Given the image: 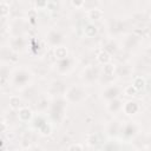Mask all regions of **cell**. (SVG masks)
Returning <instances> with one entry per match:
<instances>
[{
  "label": "cell",
  "mask_w": 151,
  "mask_h": 151,
  "mask_svg": "<svg viewBox=\"0 0 151 151\" xmlns=\"http://www.w3.org/2000/svg\"><path fill=\"white\" fill-rule=\"evenodd\" d=\"M47 0H35V8L37 9H45L47 7Z\"/></svg>",
  "instance_id": "30"
},
{
  "label": "cell",
  "mask_w": 151,
  "mask_h": 151,
  "mask_svg": "<svg viewBox=\"0 0 151 151\" xmlns=\"http://www.w3.org/2000/svg\"><path fill=\"white\" fill-rule=\"evenodd\" d=\"M72 68H73V59L70 58V57L58 59V61L55 63V70L61 74L68 73Z\"/></svg>",
  "instance_id": "7"
},
{
  "label": "cell",
  "mask_w": 151,
  "mask_h": 151,
  "mask_svg": "<svg viewBox=\"0 0 151 151\" xmlns=\"http://www.w3.org/2000/svg\"><path fill=\"white\" fill-rule=\"evenodd\" d=\"M26 45H27V41H26V39L22 35H14L9 40V47L15 53L25 51Z\"/></svg>",
  "instance_id": "6"
},
{
  "label": "cell",
  "mask_w": 151,
  "mask_h": 151,
  "mask_svg": "<svg viewBox=\"0 0 151 151\" xmlns=\"http://www.w3.org/2000/svg\"><path fill=\"white\" fill-rule=\"evenodd\" d=\"M47 107H50V104H48V101H47L45 98H41V99L38 101V104H37V109L40 110V111H42V110H45V109H47Z\"/></svg>",
  "instance_id": "29"
},
{
  "label": "cell",
  "mask_w": 151,
  "mask_h": 151,
  "mask_svg": "<svg viewBox=\"0 0 151 151\" xmlns=\"http://www.w3.org/2000/svg\"><path fill=\"white\" fill-rule=\"evenodd\" d=\"M99 78H100V71L97 66H93V65L86 66L80 73L81 81L84 84H87V85H91V84L98 81Z\"/></svg>",
  "instance_id": "4"
},
{
  "label": "cell",
  "mask_w": 151,
  "mask_h": 151,
  "mask_svg": "<svg viewBox=\"0 0 151 151\" xmlns=\"http://www.w3.org/2000/svg\"><path fill=\"white\" fill-rule=\"evenodd\" d=\"M7 79L9 80V68L6 65H2L1 66V85L2 86L6 85Z\"/></svg>",
  "instance_id": "25"
},
{
  "label": "cell",
  "mask_w": 151,
  "mask_h": 151,
  "mask_svg": "<svg viewBox=\"0 0 151 151\" xmlns=\"http://www.w3.org/2000/svg\"><path fill=\"white\" fill-rule=\"evenodd\" d=\"M124 94L125 96H127V97H134L137 93H138V90L131 84V85H127L125 88H124Z\"/></svg>",
  "instance_id": "28"
},
{
  "label": "cell",
  "mask_w": 151,
  "mask_h": 151,
  "mask_svg": "<svg viewBox=\"0 0 151 151\" xmlns=\"http://www.w3.org/2000/svg\"><path fill=\"white\" fill-rule=\"evenodd\" d=\"M67 106V100L64 97H55L50 103V118L54 123H61L65 117V111Z\"/></svg>",
  "instance_id": "1"
},
{
  "label": "cell",
  "mask_w": 151,
  "mask_h": 151,
  "mask_svg": "<svg viewBox=\"0 0 151 151\" xmlns=\"http://www.w3.org/2000/svg\"><path fill=\"white\" fill-rule=\"evenodd\" d=\"M37 130H38L42 136H48V134L52 132V126H51L50 123H47V122L45 120V122H44Z\"/></svg>",
  "instance_id": "23"
},
{
  "label": "cell",
  "mask_w": 151,
  "mask_h": 151,
  "mask_svg": "<svg viewBox=\"0 0 151 151\" xmlns=\"http://www.w3.org/2000/svg\"><path fill=\"white\" fill-rule=\"evenodd\" d=\"M87 143H88L90 145H96V144H97V136L93 134V133L88 134V136H87Z\"/></svg>",
  "instance_id": "32"
},
{
  "label": "cell",
  "mask_w": 151,
  "mask_h": 151,
  "mask_svg": "<svg viewBox=\"0 0 151 151\" xmlns=\"http://www.w3.org/2000/svg\"><path fill=\"white\" fill-rule=\"evenodd\" d=\"M18 119L22 123H27L31 122L33 119V112L31 109L26 107V106H21L18 110Z\"/></svg>",
  "instance_id": "12"
},
{
  "label": "cell",
  "mask_w": 151,
  "mask_h": 151,
  "mask_svg": "<svg viewBox=\"0 0 151 151\" xmlns=\"http://www.w3.org/2000/svg\"><path fill=\"white\" fill-rule=\"evenodd\" d=\"M71 5L76 8H81L85 5V0H71Z\"/></svg>",
  "instance_id": "31"
},
{
  "label": "cell",
  "mask_w": 151,
  "mask_h": 151,
  "mask_svg": "<svg viewBox=\"0 0 151 151\" xmlns=\"http://www.w3.org/2000/svg\"><path fill=\"white\" fill-rule=\"evenodd\" d=\"M111 59H112L111 54H110L109 52H106L104 48L100 50V51L97 53V60H98V63L101 64V65H107V64H110V63H111Z\"/></svg>",
  "instance_id": "16"
},
{
  "label": "cell",
  "mask_w": 151,
  "mask_h": 151,
  "mask_svg": "<svg viewBox=\"0 0 151 151\" xmlns=\"http://www.w3.org/2000/svg\"><path fill=\"white\" fill-rule=\"evenodd\" d=\"M66 91V85L63 80H53L51 84H50V87H48V93L51 96H54V97H60L61 94H64Z\"/></svg>",
  "instance_id": "10"
},
{
  "label": "cell",
  "mask_w": 151,
  "mask_h": 151,
  "mask_svg": "<svg viewBox=\"0 0 151 151\" xmlns=\"http://www.w3.org/2000/svg\"><path fill=\"white\" fill-rule=\"evenodd\" d=\"M9 14V5L5 1H1V19H2V25L6 20V17Z\"/></svg>",
  "instance_id": "27"
},
{
  "label": "cell",
  "mask_w": 151,
  "mask_h": 151,
  "mask_svg": "<svg viewBox=\"0 0 151 151\" xmlns=\"http://www.w3.org/2000/svg\"><path fill=\"white\" fill-rule=\"evenodd\" d=\"M120 129H122V125H120L118 122L113 120V122H110V123H109L106 131H107L109 136L114 137V136H117V134H119V133H120Z\"/></svg>",
  "instance_id": "17"
},
{
  "label": "cell",
  "mask_w": 151,
  "mask_h": 151,
  "mask_svg": "<svg viewBox=\"0 0 151 151\" xmlns=\"http://www.w3.org/2000/svg\"><path fill=\"white\" fill-rule=\"evenodd\" d=\"M32 80V72L27 68H17L12 73V84L17 88H25Z\"/></svg>",
  "instance_id": "2"
},
{
  "label": "cell",
  "mask_w": 151,
  "mask_h": 151,
  "mask_svg": "<svg viewBox=\"0 0 151 151\" xmlns=\"http://www.w3.org/2000/svg\"><path fill=\"white\" fill-rule=\"evenodd\" d=\"M139 40H140L139 35H137V34H129L125 38V40H124V48L125 50H133V48H136L138 46V44H139Z\"/></svg>",
  "instance_id": "13"
},
{
  "label": "cell",
  "mask_w": 151,
  "mask_h": 151,
  "mask_svg": "<svg viewBox=\"0 0 151 151\" xmlns=\"http://www.w3.org/2000/svg\"><path fill=\"white\" fill-rule=\"evenodd\" d=\"M46 42L51 46V47H58L61 46L64 42V34L55 28H52L48 31V33L46 34Z\"/></svg>",
  "instance_id": "5"
},
{
  "label": "cell",
  "mask_w": 151,
  "mask_h": 151,
  "mask_svg": "<svg viewBox=\"0 0 151 151\" xmlns=\"http://www.w3.org/2000/svg\"><path fill=\"white\" fill-rule=\"evenodd\" d=\"M139 109H140L139 104L137 101H134V100H127L123 105V111H124V113L126 116H133V114L138 113Z\"/></svg>",
  "instance_id": "11"
},
{
  "label": "cell",
  "mask_w": 151,
  "mask_h": 151,
  "mask_svg": "<svg viewBox=\"0 0 151 151\" xmlns=\"http://www.w3.org/2000/svg\"><path fill=\"white\" fill-rule=\"evenodd\" d=\"M149 47L151 48V40H150V42H149Z\"/></svg>",
  "instance_id": "34"
},
{
  "label": "cell",
  "mask_w": 151,
  "mask_h": 151,
  "mask_svg": "<svg viewBox=\"0 0 151 151\" xmlns=\"http://www.w3.org/2000/svg\"><path fill=\"white\" fill-rule=\"evenodd\" d=\"M67 150H84V146L81 144H71Z\"/></svg>",
  "instance_id": "33"
},
{
  "label": "cell",
  "mask_w": 151,
  "mask_h": 151,
  "mask_svg": "<svg viewBox=\"0 0 151 151\" xmlns=\"http://www.w3.org/2000/svg\"><path fill=\"white\" fill-rule=\"evenodd\" d=\"M103 17H104V13H103V11H101L100 8H98V7L87 11V18H88L90 20H92V21H98V20L103 19Z\"/></svg>",
  "instance_id": "18"
},
{
  "label": "cell",
  "mask_w": 151,
  "mask_h": 151,
  "mask_svg": "<svg viewBox=\"0 0 151 151\" xmlns=\"http://www.w3.org/2000/svg\"><path fill=\"white\" fill-rule=\"evenodd\" d=\"M120 133L124 138L126 139H130V138H133L136 137V134L138 133V126L132 123V122H126L125 124L122 125V129H120Z\"/></svg>",
  "instance_id": "9"
},
{
  "label": "cell",
  "mask_w": 151,
  "mask_h": 151,
  "mask_svg": "<svg viewBox=\"0 0 151 151\" xmlns=\"http://www.w3.org/2000/svg\"><path fill=\"white\" fill-rule=\"evenodd\" d=\"M111 32L113 33H122L124 31V22L122 20H117V19H112L111 20Z\"/></svg>",
  "instance_id": "19"
},
{
  "label": "cell",
  "mask_w": 151,
  "mask_h": 151,
  "mask_svg": "<svg viewBox=\"0 0 151 151\" xmlns=\"http://www.w3.org/2000/svg\"><path fill=\"white\" fill-rule=\"evenodd\" d=\"M104 50L106 52H109L111 55L112 54H116L117 51H118V44L114 41V40H109L105 45H104Z\"/></svg>",
  "instance_id": "21"
},
{
  "label": "cell",
  "mask_w": 151,
  "mask_h": 151,
  "mask_svg": "<svg viewBox=\"0 0 151 151\" xmlns=\"http://www.w3.org/2000/svg\"><path fill=\"white\" fill-rule=\"evenodd\" d=\"M119 96H120V88L117 85L109 84V86H106L101 91V98L106 101H110L114 98H119Z\"/></svg>",
  "instance_id": "8"
},
{
  "label": "cell",
  "mask_w": 151,
  "mask_h": 151,
  "mask_svg": "<svg viewBox=\"0 0 151 151\" xmlns=\"http://www.w3.org/2000/svg\"><path fill=\"white\" fill-rule=\"evenodd\" d=\"M132 85H133L138 91H140V90H143V88L145 87V79H144L143 77H136V78L133 79V81H132Z\"/></svg>",
  "instance_id": "26"
},
{
  "label": "cell",
  "mask_w": 151,
  "mask_h": 151,
  "mask_svg": "<svg viewBox=\"0 0 151 151\" xmlns=\"http://www.w3.org/2000/svg\"><path fill=\"white\" fill-rule=\"evenodd\" d=\"M86 91L80 85H72L66 88L64 93V98L67 100V103L71 104H79L86 99Z\"/></svg>",
  "instance_id": "3"
},
{
  "label": "cell",
  "mask_w": 151,
  "mask_h": 151,
  "mask_svg": "<svg viewBox=\"0 0 151 151\" xmlns=\"http://www.w3.org/2000/svg\"><path fill=\"white\" fill-rule=\"evenodd\" d=\"M54 57L55 59H63V58H66L67 57V48L65 46H58V47H54Z\"/></svg>",
  "instance_id": "22"
},
{
  "label": "cell",
  "mask_w": 151,
  "mask_h": 151,
  "mask_svg": "<svg viewBox=\"0 0 151 151\" xmlns=\"http://www.w3.org/2000/svg\"><path fill=\"white\" fill-rule=\"evenodd\" d=\"M132 72V67L129 64H119L114 66V76L117 77H127Z\"/></svg>",
  "instance_id": "15"
},
{
  "label": "cell",
  "mask_w": 151,
  "mask_h": 151,
  "mask_svg": "<svg viewBox=\"0 0 151 151\" xmlns=\"http://www.w3.org/2000/svg\"><path fill=\"white\" fill-rule=\"evenodd\" d=\"M8 105L11 110H19L21 107V99L19 96H11L8 99Z\"/></svg>",
  "instance_id": "20"
},
{
  "label": "cell",
  "mask_w": 151,
  "mask_h": 151,
  "mask_svg": "<svg viewBox=\"0 0 151 151\" xmlns=\"http://www.w3.org/2000/svg\"><path fill=\"white\" fill-rule=\"evenodd\" d=\"M123 105H124V103H123V100H122L120 98H114V99L107 101L106 107H107L109 112H111V113H117V112H119V111L123 110Z\"/></svg>",
  "instance_id": "14"
},
{
  "label": "cell",
  "mask_w": 151,
  "mask_h": 151,
  "mask_svg": "<svg viewBox=\"0 0 151 151\" xmlns=\"http://www.w3.org/2000/svg\"><path fill=\"white\" fill-rule=\"evenodd\" d=\"M97 32H98V28H97L93 24H88V25L84 28V34H85L87 38L94 37V35L97 34Z\"/></svg>",
  "instance_id": "24"
}]
</instances>
